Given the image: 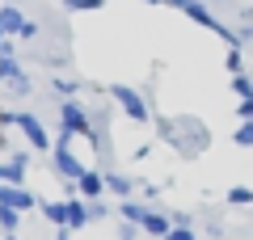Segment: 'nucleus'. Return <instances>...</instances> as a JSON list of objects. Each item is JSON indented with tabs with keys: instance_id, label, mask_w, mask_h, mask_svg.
I'll return each instance as SVG.
<instances>
[{
	"instance_id": "f257e3e1",
	"label": "nucleus",
	"mask_w": 253,
	"mask_h": 240,
	"mask_svg": "<svg viewBox=\"0 0 253 240\" xmlns=\"http://www.w3.org/2000/svg\"><path fill=\"white\" fill-rule=\"evenodd\" d=\"M156 135L186 160L203 156L211 148V126L203 118H194V114H161L156 118Z\"/></svg>"
},
{
	"instance_id": "f03ea898",
	"label": "nucleus",
	"mask_w": 253,
	"mask_h": 240,
	"mask_svg": "<svg viewBox=\"0 0 253 240\" xmlns=\"http://www.w3.org/2000/svg\"><path fill=\"white\" fill-rule=\"evenodd\" d=\"M38 211H42L46 219L55 223V228H68V232L89 228V211H84V198H63V202H55V198H42V202H38Z\"/></svg>"
},
{
	"instance_id": "7ed1b4c3",
	"label": "nucleus",
	"mask_w": 253,
	"mask_h": 240,
	"mask_svg": "<svg viewBox=\"0 0 253 240\" xmlns=\"http://www.w3.org/2000/svg\"><path fill=\"white\" fill-rule=\"evenodd\" d=\"M106 93L114 97V106L123 110V118H131V122H152V110H148V97H144L139 89H131V84L114 80V84H106Z\"/></svg>"
},
{
	"instance_id": "20e7f679",
	"label": "nucleus",
	"mask_w": 253,
	"mask_h": 240,
	"mask_svg": "<svg viewBox=\"0 0 253 240\" xmlns=\"http://www.w3.org/2000/svg\"><path fill=\"white\" fill-rule=\"evenodd\" d=\"M59 135H68V139L84 135V139H89L93 135V110H84L76 97L59 101Z\"/></svg>"
},
{
	"instance_id": "39448f33",
	"label": "nucleus",
	"mask_w": 253,
	"mask_h": 240,
	"mask_svg": "<svg viewBox=\"0 0 253 240\" xmlns=\"http://www.w3.org/2000/svg\"><path fill=\"white\" fill-rule=\"evenodd\" d=\"M0 26H4V38H17V42H34L38 38V21L26 17L17 4H0Z\"/></svg>"
},
{
	"instance_id": "423d86ee",
	"label": "nucleus",
	"mask_w": 253,
	"mask_h": 240,
	"mask_svg": "<svg viewBox=\"0 0 253 240\" xmlns=\"http://www.w3.org/2000/svg\"><path fill=\"white\" fill-rule=\"evenodd\" d=\"M13 126H17L21 135H26L30 152H51V135H46V126L38 122V114H26V110H13Z\"/></svg>"
},
{
	"instance_id": "0eeeda50",
	"label": "nucleus",
	"mask_w": 253,
	"mask_h": 240,
	"mask_svg": "<svg viewBox=\"0 0 253 240\" xmlns=\"http://www.w3.org/2000/svg\"><path fill=\"white\" fill-rule=\"evenodd\" d=\"M51 164H55V173H59L63 181H81V173H84V164L72 156V139H68V135H59V139H55Z\"/></svg>"
},
{
	"instance_id": "6e6552de",
	"label": "nucleus",
	"mask_w": 253,
	"mask_h": 240,
	"mask_svg": "<svg viewBox=\"0 0 253 240\" xmlns=\"http://www.w3.org/2000/svg\"><path fill=\"white\" fill-rule=\"evenodd\" d=\"M0 202H4V206H13V211H21V215H26V211H34V206L42 202V198H38L34 190H26V186H0Z\"/></svg>"
},
{
	"instance_id": "1a4fd4ad",
	"label": "nucleus",
	"mask_w": 253,
	"mask_h": 240,
	"mask_svg": "<svg viewBox=\"0 0 253 240\" xmlns=\"http://www.w3.org/2000/svg\"><path fill=\"white\" fill-rule=\"evenodd\" d=\"M76 194H81V198H101V194H106V173H101V169H84L81 181H76Z\"/></svg>"
},
{
	"instance_id": "9d476101",
	"label": "nucleus",
	"mask_w": 253,
	"mask_h": 240,
	"mask_svg": "<svg viewBox=\"0 0 253 240\" xmlns=\"http://www.w3.org/2000/svg\"><path fill=\"white\" fill-rule=\"evenodd\" d=\"M135 186H139V177H131V173H106V190L118 194V202L123 198H135Z\"/></svg>"
},
{
	"instance_id": "9b49d317",
	"label": "nucleus",
	"mask_w": 253,
	"mask_h": 240,
	"mask_svg": "<svg viewBox=\"0 0 253 240\" xmlns=\"http://www.w3.org/2000/svg\"><path fill=\"white\" fill-rule=\"evenodd\" d=\"M148 211H152V206H148V202H139V198H123L114 215H123V223H131V228H139V223L148 219Z\"/></svg>"
},
{
	"instance_id": "f8f14e48",
	"label": "nucleus",
	"mask_w": 253,
	"mask_h": 240,
	"mask_svg": "<svg viewBox=\"0 0 253 240\" xmlns=\"http://www.w3.org/2000/svg\"><path fill=\"white\" fill-rule=\"evenodd\" d=\"M139 228H144L148 236L165 240V236H169V228H173V219H169V215H165V211H156V206H152V211H148V219L139 223Z\"/></svg>"
},
{
	"instance_id": "ddd939ff",
	"label": "nucleus",
	"mask_w": 253,
	"mask_h": 240,
	"mask_svg": "<svg viewBox=\"0 0 253 240\" xmlns=\"http://www.w3.org/2000/svg\"><path fill=\"white\" fill-rule=\"evenodd\" d=\"M17 232H21V211L0 202V236H17Z\"/></svg>"
},
{
	"instance_id": "4468645a",
	"label": "nucleus",
	"mask_w": 253,
	"mask_h": 240,
	"mask_svg": "<svg viewBox=\"0 0 253 240\" xmlns=\"http://www.w3.org/2000/svg\"><path fill=\"white\" fill-rule=\"evenodd\" d=\"M26 72H21L17 55H0V84H13V80H21Z\"/></svg>"
},
{
	"instance_id": "2eb2a0df",
	"label": "nucleus",
	"mask_w": 253,
	"mask_h": 240,
	"mask_svg": "<svg viewBox=\"0 0 253 240\" xmlns=\"http://www.w3.org/2000/svg\"><path fill=\"white\" fill-rule=\"evenodd\" d=\"M84 211H89V223H101V219H110V206H106V198H84Z\"/></svg>"
},
{
	"instance_id": "dca6fc26",
	"label": "nucleus",
	"mask_w": 253,
	"mask_h": 240,
	"mask_svg": "<svg viewBox=\"0 0 253 240\" xmlns=\"http://www.w3.org/2000/svg\"><path fill=\"white\" fill-rule=\"evenodd\" d=\"M228 84H232L236 101H249V97H253V76H249V72H241V76H232Z\"/></svg>"
},
{
	"instance_id": "f3484780",
	"label": "nucleus",
	"mask_w": 253,
	"mask_h": 240,
	"mask_svg": "<svg viewBox=\"0 0 253 240\" xmlns=\"http://www.w3.org/2000/svg\"><path fill=\"white\" fill-rule=\"evenodd\" d=\"M51 89H55V97H59V101H68L76 89H81V80H72V76H55V80H51Z\"/></svg>"
},
{
	"instance_id": "a211bd4d",
	"label": "nucleus",
	"mask_w": 253,
	"mask_h": 240,
	"mask_svg": "<svg viewBox=\"0 0 253 240\" xmlns=\"http://www.w3.org/2000/svg\"><path fill=\"white\" fill-rule=\"evenodd\" d=\"M63 9L68 13H97V9H106V0H63Z\"/></svg>"
},
{
	"instance_id": "6ab92c4d",
	"label": "nucleus",
	"mask_w": 253,
	"mask_h": 240,
	"mask_svg": "<svg viewBox=\"0 0 253 240\" xmlns=\"http://www.w3.org/2000/svg\"><path fill=\"white\" fill-rule=\"evenodd\" d=\"M228 206H253V190L249 186H232L228 190Z\"/></svg>"
},
{
	"instance_id": "aec40b11",
	"label": "nucleus",
	"mask_w": 253,
	"mask_h": 240,
	"mask_svg": "<svg viewBox=\"0 0 253 240\" xmlns=\"http://www.w3.org/2000/svg\"><path fill=\"white\" fill-rule=\"evenodd\" d=\"M232 143H236V148H253V122H236Z\"/></svg>"
},
{
	"instance_id": "412c9836",
	"label": "nucleus",
	"mask_w": 253,
	"mask_h": 240,
	"mask_svg": "<svg viewBox=\"0 0 253 240\" xmlns=\"http://www.w3.org/2000/svg\"><path fill=\"white\" fill-rule=\"evenodd\" d=\"M224 68H228V76H241V72H245V55L241 51H228L224 55Z\"/></svg>"
},
{
	"instance_id": "4be33fe9",
	"label": "nucleus",
	"mask_w": 253,
	"mask_h": 240,
	"mask_svg": "<svg viewBox=\"0 0 253 240\" xmlns=\"http://www.w3.org/2000/svg\"><path fill=\"white\" fill-rule=\"evenodd\" d=\"M165 240H199V232H194V228H169Z\"/></svg>"
},
{
	"instance_id": "5701e85b",
	"label": "nucleus",
	"mask_w": 253,
	"mask_h": 240,
	"mask_svg": "<svg viewBox=\"0 0 253 240\" xmlns=\"http://www.w3.org/2000/svg\"><path fill=\"white\" fill-rule=\"evenodd\" d=\"M236 118H241V122H253V97L249 101H236Z\"/></svg>"
},
{
	"instance_id": "b1692460",
	"label": "nucleus",
	"mask_w": 253,
	"mask_h": 240,
	"mask_svg": "<svg viewBox=\"0 0 253 240\" xmlns=\"http://www.w3.org/2000/svg\"><path fill=\"white\" fill-rule=\"evenodd\" d=\"M118 240H135V228H131V223H123V232H118Z\"/></svg>"
},
{
	"instance_id": "393cba45",
	"label": "nucleus",
	"mask_w": 253,
	"mask_h": 240,
	"mask_svg": "<svg viewBox=\"0 0 253 240\" xmlns=\"http://www.w3.org/2000/svg\"><path fill=\"white\" fill-rule=\"evenodd\" d=\"M241 42H253V26H241Z\"/></svg>"
},
{
	"instance_id": "a878e982",
	"label": "nucleus",
	"mask_w": 253,
	"mask_h": 240,
	"mask_svg": "<svg viewBox=\"0 0 253 240\" xmlns=\"http://www.w3.org/2000/svg\"><path fill=\"white\" fill-rule=\"evenodd\" d=\"M186 4H190V0H169V9H186Z\"/></svg>"
},
{
	"instance_id": "bb28decb",
	"label": "nucleus",
	"mask_w": 253,
	"mask_h": 240,
	"mask_svg": "<svg viewBox=\"0 0 253 240\" xmlns=\"http://www.w3.org/2000/svg\"><path fill=\"white\" fill-rule=\"evenodd\" d=\"M144 4H152V9H161V4H169V0H144Z\"/></svg>"
},
{
	"instance_id": "cd10ccee",
	"label": "nucleus",
	"mask_w": 253,
	"mask_h": 240,
	"mask_svg": "<svg viewBox=\"0 0 253 240\" xmlns=\"http://www.w3.org/2000/svg\"><path fill=\"white\" fill-rule=\"evenodd\" d=\"M0 240H21V236H0Z\"/></svg>"
},
{
	"instance_id": "c85d7f7f",
	"label": "nucleus",
	"mask_w": 253,
	"mask_h": 240,
	"mask_svg": "<svg viewBox=\"0 0 253 240\" xmlns=\"http://www.w3.org/2000/svg\"><path fill=\"white\" fill-rule=\"evenodd\" d=\"M0 42H4V26H0Z\"/></svg>"
}]
</instances>
